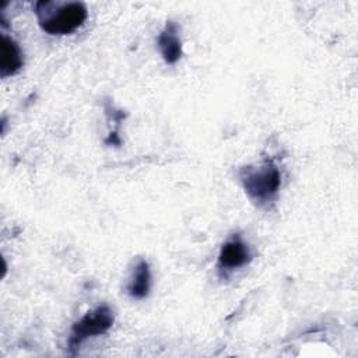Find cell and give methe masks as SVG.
<instances>
[{
    "mask_svg": "<svg viewBox=\"0 0 358 358\" xmlns=\"http://www.w3.org/2000/svg\"><path fill=\"white\" fill-rule=\"evenodd\" d=\"M115 322V315L108 305H99L95 309L87 312L81 319H78L71 330L67 340V347L71 355L77 352L83 343L88 338L101 336L106 333Z\"/></svg>",
    "mask_w": 358,
    "mask_h": 358,
    "instance_id": "cell-3",
    "label": "cell"
},
{
    "mask_svg": "<svg viewBox=\"0 0 358 358\" xmlns=\"http://www.w3.org/2000/svg\"><path fill=\"white\" fill-rule=\"evenodd\" d=\"M35 14L41 29L49 35H69L78 29L88 17L87 7L77 1H38Z\"/></svg>",
    "mask_w": 358,
    "mask_h": 358,
    "instance_id": "cell-2",
    "label": "cell"
},
{
    "mask_svg": "<svg viewBox=\"0 0 358 358\" xmlns=\"http://www.w3.org/2000/svg\"><path fill=\"white\" fill-rule=\"evenodd\" d=\"M127 294L134 299H143L151 289V270L148 263L141 259L136 263L127 284Z\"/></svg>",
    "mask_w": 358,
    "mask_h": 358,
    "instance_id": "cell-7",
    "label": "cell"
},
{
    "mask_svg": "<svg viewBox=\"0 0 358 358\" xmlns=\"http://www.w3.org/2000/svg\"><path fill=\"white\" fill-rule=\"evenodd\" d=\"M24 64V57L21 48L18 43L7 36L6 34L1 35L0 41V74L1 77L14 76L21 70Z\"/></svg>",
    "mask_w": 358,
    "mask_h": 358,
    "instance_id": "cell-6",
    "label": "cell"
},
{
    "mask_svg": "<svg viewBox=\"0 0 358 358\" xmlns=\"http://www.w3.org/2000/svg\"><path fill=\"white\" fill-rule=\"evenodd\" d=\"M252 260V253L248 243L239 234L232 235L227 242L222 243L218 253V270L221 273H229L238 270Z\"/></svg>",
    "mask_w": 358,
    "mask_h": 358,
    "instance_id": "cell-4",
    "label": "cell"
},
{
    "mask_svg": "<svg viewBox=\"0 0 358 358\" xmlns=\"http://www.w3.org/2000/svg\"><path fill=\"white\" fill-rule=\"evenodd\" d=\"M238 178L249 200L260 208H268L275 201L282 180L280 168L271 159L241 168Z\"/></svg>",
    "mask_w": 358,
    "mask_h": 358,
    "instance_id": "cell-1",
    "label": "cell"
},
{
    "mask_svg": "<svg viewBox=\"0 0 358 358\" xmlns=\"http://www.w3.org/2000/svg\"><path fill=\"white\" fill-rule=\"evenodd\" d=\"M157 45L162 59L168 64H175L182 57V42L179 38L178 25L168 21L157 38Z\"/></svg>",
    "mask_w": 358,
    "mask_h": 358,
    "instance_id": "cell-5",
    "label": "cell"
}]
</instances>
